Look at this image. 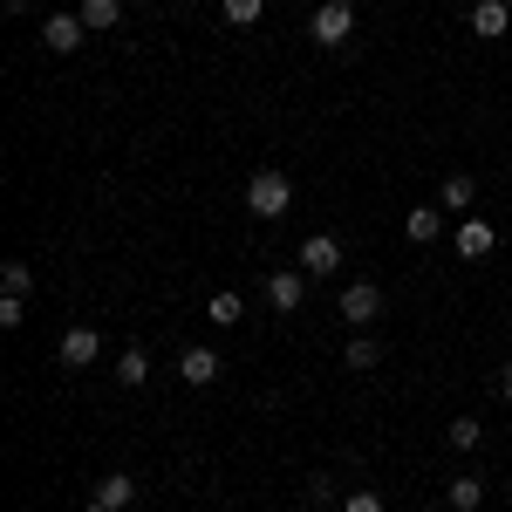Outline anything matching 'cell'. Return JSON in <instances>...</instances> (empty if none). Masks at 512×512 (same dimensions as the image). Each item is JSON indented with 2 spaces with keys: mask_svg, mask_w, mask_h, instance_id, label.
<instances>
[{
  "mask_svg": "<svg viewBox=\"0 0 512 512\" xmlns=\"http://www.w3.org/2000/svg\"><path fill=\"white\" fill-rule=\"evenodd\" d=\"M205 321H212V328H239V321H246V301H239L233 287H219V294L205 301Z\"/></svg>",
  "mask_w": 512,
  "mask_h": 512,
  "instance_id": "cell-14",
  "label": "cell"
},
{
  "mask_svg": "<svg viewBox=\"0 0 512 512\" xmlns=\"http://www.w3.org/2000/svg\"><path fill=\"white\" fill-rule=\"evenodd\" d=\"M246 205H253V219H287V212H294V178L274 171V164H260V171L246 178Z\"/></svg>",
  "mask_w": 512,
  "mask_h": 512,
  "instance_id": "cell-1",
  "label": "cell"
},
{
  "mask_svg": "<svg viewBox=\"0 0 512 512\" xmlns=\"http://www.w3.org/2000/svg\"><path fill=\"white\" fill-rule=\"evenodd\" d=\"M424 512H437V506H424Z\"/></svg>",
  "mask_w": 512,
  "mask_h": 512,
  "instance_id": "cell-26",
  "label": "cell"
},
{
  "mask_svg": "<svg viewBox=\"0 0 512 512\" xmlns=\"http://www.w3.org/2000/svg\"><path fill=\"white\" fill-rule=\"evenodd\" d=\"M294 260H301V274H308V280H328V274H342V239H335V233H308V239H301V253H294Z\"/></svg>",
  "mask_w": 512,
  "mask_h": 512,
  "instance_id": "cell-4",
  "label": "cell"
},
{
  "mask_svg": "<svg viewBox=\"0 0 512 512\" xmlns=\"http://www.w3.org/2000/svg\"><path fill=\"white\" fill-rule=\"evenodd\" d=\"M301 301H308V274H301V267H287V274L267 280V308H274V315H301Z\"/></svg>",
  "mask_w": 512,
  "mask_h": 512,
  "instance_id": "cell-7",
  "label": "cell"
},
{
  "mask_svg": "<svg viewBox=\"0 0 512 512\" xmlns=\"http://www.w3.org/2000/svg\"><path fill=\"white\" fill-rule=\"evenodd\" d=\"M342 362H349V369H376V362H383V349H376L369 335H355V342H349V355H342Z\"/></svg>",
  "mask_w": 512,
  "mask_h": 512,
  "instance_id": "cell-21",
  "label": "cell"
},
{
  "mask_svg": "<svg viewBox=\"0 0 512 512\" xmlns=\"http://www.w3.org/2000/svg\"><path fill=\"white\" fill-rule=\"evenodd\" d=\"M444 444H451V451H478V444H485V424H478V417H451V424H444Z\"/></svg>",
  "mask_w": 512,
  "mask_h": 512,
  "instance_id": "cell-18",
  "label": "cell"
},
{
  "mask_svg": "<svg viewBox=\"0 0 512 512\" xmlns=\"http://www.w3.org/2000/svg\"><path fill=\"white\" fill-rule=\"evenodd\" d=\"M28 321V294H0V328H21Z\"/></svg>",
  "mask_w": 512,
  "mask_h": 512,
  "instance_id": "cell-23",
  "label": "cell"
},
{
  "mask_svg": "<svg viewBox=\"0 0 512 512\" xmlns=\"http://www.w3.org/2000/svg\"><path fill=\"white\" fill-rule=\"evenodd\" d=\"M96 499H103L110 512H130V506H137V478H130V472H110L103 485H96Z\"/></svg>",
  "mask_w": 512,
  "mask_h": 512,
  "instance_id": "cell-16",
  "label": "cell"
},
{
  "mask_svg": "<svg viewBox=\"0 0 512 512\" xmlns=\"http://www.w3.org/2000/svg\"><path fill=\"white\" fill-rule=\"evenodd\" d=\"M82 512H110V506H103V499H89V506H82Z\"/></svg>",
  "mask_w": 512,
  "mask_h": 512,
  "instance_id": "cell-25",
  "label": "cell"
},
{
  "mask_svg": "<svg viewBox=\"0 0 512 512\" xmlns=\"http://www.w3.org/2000/svg\"><path fill=\"white\" fill-rule=\"evenodd\" d=\"M499 396H506V403H512V362H506V369H499Z\"/></svg>",
  "mask_w": 512,
  "mask_h": 512,
  "instance_id": "cell-24",
  "label": "cell"
},
{
  "mask_svg": "<svg viewBox=\"0 0 512 512\" xmlns=\"http://www.w3.org/2000/svg\"><path fill=\"white\" fill-rule=\"evenodd\" d=\"M342 512H390V506H383V492L355 485V492H342Z\"/></svg>",
  "mask_w": 512,
  "mask_h": 512,
  "instance_id": "cell-22",
  "label": "cell"
},
{
  "mask_svg": "<svg viewBox=\"0 0 512 512\" xmlns=\"http://www.w3.org/2000/svg\"><path fill=\"white\" fill-rule=\"evenodd\" d=\"M110 376H117L123 390H144V383H151V355H144V349H123Z\"/></svg>",
  "mask_w": 512,
  "mask_h": 512,
  "instance_id": "cell-17",
  "label": "cell"
},
{
  "mask_svg": "<svg viewBox=\"0 0 512 512\" xmlns=\"http://www.w3.org/2000/svg\"><path fill=\"white\" fill-rule=\"evenodd\" d=\"M76 14H82V28H89V35H110V28L123 21V0H82Z\"/></svg>",
  "mask_w": 512,
  "mask_h": 512,
  "instance_id": "cell-15",
  "label": "cell"
},
{
  "mask_svg": "<svg viewBox=\"0 0 512 512\" xmlns=\"http://www.w3.org/2000/svg\"><path fill=\"white\" fill-rule=\"evenodd\" d=\"M437 205L472 219V212H478V178H472V171H451V178H444V192H437Z\"/></svg>",
  "mask_w": 512,
  "mask_h": 512,
  "instance_id": "cell-9",
  "label": "cell"
},
{
  "mask_svg": "<svg viewBox=\"0 0 512 512\" xmlns=\"http://www.w3.org/2000/svg\"><path fill=\"white\" fill-rule=\"evenodd\" d=\"M96 355H103V335L96 328H69L62 335V369H89Z\"/></svg>",
  "mask_w": 512,
  "mask_h": 512,
  "instance_id": "cell-11",
  "label": "cell"
},
{
  "mask_svg": "<svg viewBox=\"0 0 512 512\" xmlns=\"http://www.w3.org/2000/svg\"><path fill=\"white\" fill-rule=\"evenodd\" d=\"M82 41H96V35L82 28L76 7H69V14H48V21H41V48H48V55H76Z\"/></svg>",
  "mask_w": 512,
  "mask_h": 512,
  "instance_id": "cell-5",
  "label": "cell"
},
{
  "mask_svg": "<svg viewBox=\"0 0 512 512\" xmlns=\"http://www.w3.org/2000/svg\"><path fill=\"white\" fill-rule=\"evenodd\" d=\"M308 35H315L321 48H342V41L355 35V0H321L315 14H308Z\"/></svg>",
  "mask_w": 512,
  "mask_h": 512,
  "instance_id": "cell-2",
  "label": "cell"
},
{
  "mask_svg": "<svg viewBox=\"0 0 512 512\" xmlns=\"http://www.w3.org/2000/svg\"><path fill=\"white\" fill-rule=\"evenodd\" d=\"M403 233L417 239V246H437V239H444V205H410Z\"/></svg>",
  "mask_w": 512,
  "mask_h": 512,
  "instance_id": "cell-12",
  "label": "cell"
},
{
  "mask_svg": "<svg viewBox=\"0 0 512 512\" xmlns=\"http://www.w3.org/2000/svg\"><path fill=\"white\" fill-rule=\"evenodd\" d=\"M178 383L212 390V383H219V355H212V349H185V355H178Z\"/></svg>",
  "mask_w": 512,
  "mask_h": 512,
  "instance_id": "cell-8",
  "label": "cell"
},
{
  "mask_svg": "<svg viewBox=\"0 0 512 512\" xmlns=\"http://www.w3.org/2000/svg\"><path fill=\"white\" fill-rule=\"evenodd\" d=\"M219 14H226L233 28H260V14H267V0H219Z\"/></svg>",
  "mask_w": 512,
  "mask_h": 512,
  "instance_id": "cell-20",
  "label": "cell"
},
{
  "mask_svg": "<svg viewBox=\"0 0 512 512\" xmlns=\"http://www.w3.org/2000/svg\"><path fill=\"white\" fill-rule=\"evenodd\" d=\"M444 506H451V512H478V506H485V478H478V472L451 478V485H444Z\"/></svg>",
  "mask_w": 512,
  "mask_h": 512,
  "instance_id": "cell-13",
  "label": "cell"
},
{
  "mask_svg": "<svg viewBox=\"0 0 512 512\" xmlns=\"http://www.w3.org/2000/svg\"><path fill=\"white\" fill-rule=\"evenodd\" d=\"M335 315L349 321V328H369V321L383 315V287H376V280H349L342 301H335Z\"/></svg>",
  "mask_w": 512,
  "mask_h": 512,
  "instance_id": "cell-3",
  "label": "cell"
},
{
  "mask_svg": "<svg viewBox=\"0 0 512 512\" xmlns=\"http://www.w3.org/2000/svg\"><path fill=\"white\" fill-rule=\"evenodd\" d=\"M451 246H458V260H492V246H499V226L492 219H458V233H451Z\"/></svg>",
  "mask_w": 512,
  "mask_h": 512,
  "instance_id": "cell-6",
  "label": "cell"
},
{
  "mask_svg": "<svg viewBox=\"0 0 512 512\" xmlns=\"http://www.w3.org/2000/svg\"><path fill=\"white\" fill-rule=\"evenodd\" d=\"M512 28V7L506 0H472V35L478 41H499Z\"/></svg>",
  "mask_w": 512,
  "mask_h": 512,
  "instance_id": "cell-10",
  "label": "cell"
},
{
  "mask_svg": "<svg viewBox=\"0 0 512 512\" xmlns=\"http://www.w3.org/2000/svg\"><path fill=\"white\" fill-rule=\"evenodd\" d=\"M0 294H35V267L28 260H0Z\"/></svg>",
  "mask_w": 512,
  "mask_h": 512,
  "instance_id": "cell-19",
  "label": "cell"
}]
</instances>
